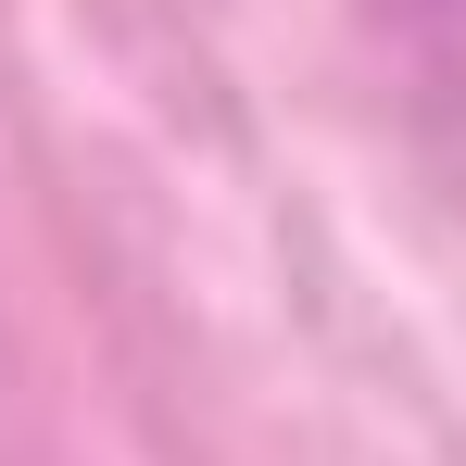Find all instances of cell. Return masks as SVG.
Listing matches in <instances>:
<instances>
[{
    "instance_id": "cell-1",
    "label": "cell",
    "mask_w": 466,
    "mask_h": 466,
    "mask_svg": "<svg viewBox=\"0 0 466 466\" xmlns=\"http://www.w3.org/2000/svg\"><path fill=\"white\" fill-rule=\"evenodd\" d=\"M403 13H441V25H454V13H466V0H403Z\"/></svg>"
}]
</instances>
